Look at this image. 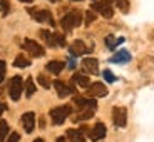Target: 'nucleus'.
<instances>
[{"label":"nucleus","instance_id":"1","mask_svg":"<svg viewBox=\"0 0 154 142\" xmlns=\"http://www.w3.org/2000/svg\"><path fill=\"white\" fill-rule=\"evenodd\" d=\"M74 104L79 107V117H75V120H87L94 115L97 109L96 100L92 99H84V97H75L74 99Z\"/></svg>","mask_w":154,"mask_h":142},{"label":"nucleus","instance_id":"2","mask_svg":"<svg viewBox=\"0 0 154 142\" xmlns=\"http://www.w3.org/2000/svg\"><path fill=\"white\" fill-rule=\"evenodd\" d=\"M81 22H82V14L79 10H72V12H69L67 15L62 17L60 25H62V29H64L66 32H70L72 29L79 27Z\"/></svg>","mask_w":154,"mask_h":142},{"label":"nucleus","instance_id":"3","mask_svg":"<svg viewBox=\"0 0 154 142\" xmlns=\"http://www.w3.org/2000/svg\"><path fill=\"white\" fill-rule=\"evenodd\" d=\"M72 112V107L70 105H62V107H55L50 110V117H52V122L55 125H60L64 124V120L67 119V115H70Z\"/></svg>","mask_w":154,"mask_h":142},{"label":"nucleus","instance_id":"4","mask_svg":"<svg viewBox=\"0 0 154 142\" xmlns=\"http://www.w3.org/2000/svg\"><path fill=\"white\" fill-rule=\"evenodd\" d=\"M22 90H23L22 77H20V75H15V77H14V79L10 80V87H8L10 99H12V100H19L20 95H22Z\"/></svg>","mask_w":154,"mask_h":142},{"label":"nucleus","instance_id":"5","mask_svg":"<svg viewBox=\"0 0 154 142\" xmlns=\"http://www.w3.org/2000/svg\"><path fill=\"white\" fill-rule=\"evenodd\" d=\"M91 10H94L96 14H100L102 17H106V19H111L112 15H114V10H112L111 4L109 2H94L92 5H91Z\"/></svg>","mask_w":154,"mask_h":142},{"label":"nucleus","instance_id":"6","mask_svg":"<svg viewBox=\"0 0 154 142\" xmlns=\"http://www.w3.org/2000/svg\"><path fill=\"white\" fill-rule=\"evenodd\" d=\"M29 14H30V15L34 17V19L37 20V22L49 23V25H52V27L55 25L54 17H52V14H50L49 10H34V8H29Z\"/></svg>","mask_w":154,"mask_h":142},{"label":"nucleus","instance_id":"7","mask_svg":"<svg viewBox=\"0 0 154 142\" xmlns=\"http://www.w3.org/2000/svg\"><path fill=\"white\" fill-rule=\"evenodd\" d=\"M23 49L27 50L32 57H42V55L45 54L44 47L38 45V44L35 42V40H32V38H25V40H23Z\"/></svg>","mask_w":154,"mask_h":142},{"label":"nucleus","instance_id":"8","mask_svg":"<svg viewBox=\"0 0 154 142\" xmlns=\"http://www.w3.org/2000/svg\"><path fill=\"white\" fill-rule=\"evenodd\" d=\"M112 119L116 127H126L127 124V112L124 107H114L112 109Z\"/></svg>","mask_w":154,"mask_h":142},{"label":"nucleus","instance_id":"9","mask_svg":"<svg viewBox=\"0 0 154 142\" xmlns=\"http://www.w3.org/2000/svg\"><path fill=\"white\" fill-rule=\"evenodd\" d=\"M106 125L102 122H97L96 125L91 129V132H89V137H91V140L97 142V140H102V139L106 137Z\"/></svg>","mask_w":154,"mask_h":142},{"label":"nucleus","instance_id":"10","mask_svg":"<svg viewBox=\"0 0 154 142\" xmlns=\"http://www.w3.org/2000/svg\"><path fill=\"white\" fill-rule=\"evenodd\" d=\"M87 94L91 97H106L107 95V89H106L104 84H100V82H94V84L89 85Z\"/></svg>","mask_w":154,"mask_h":142},{"label":"nucleus","instance_id":"11","mask_svg":"<svg viewBox=\"0 0 154 142\" xmlns=\"http://www.w3.org/2000/svg\"><path fill=\"white\" fill-rule=\"evenodd\" d=\"M54 87H55V90H57V95L60 97V99H64V97L70 95V94L74 92V87H72V85L64 84L62 80H55V82H54Z\"/></svg>","mask_w":154,"mask_h":142},{"label":"nucleus","instance_id":"12","mask_svg":"<svg viewBox=\"0 0 154 142\" xmlns=\"http://www.w3.org/2000/svg\"><path fill=\"white\" fill-rule=\"evenodd\" d=\"M22 124H23L25 132L30 134V132L35 129V114L34 112H25V114L22 115Z\"/></svg>","mask_w":154,"mask_h":142},{"label":"nucleus","instance_id":"13","mask_svg":"<svg viewBox=\"0 0 154 142\" xmlns=\"http://www.w3.org/2000/svg\"><path fill=\"white\" fill-rule=\"evenodd\" d=\"M82 67H84V70L87 74H94V75H96V74L99 72V62H97L96 59H91V57L84 59V60H82Z\"/></svg>","mask_w":154,"mask_h":142},{"label":"nucleus","instance_id":"14","mask_svg":"<svg viewBox=\"0 0 154 142\" xmlns=\"http://www.w3.org/2000/svg\"><path fill=\"white\" fill-rule=\"evenodd\" d=\"M69 52L72 55H82V54H85V52H91V49H87L82 40H74V42L70 44Z\"/></svg>","mask_w":154,"mask_h":142},{"label":"nucleus","instance_id":"15","mask_svg":"<svg viewBox=\"0 0 154 142\" xmlns=\"http://www.w3.org/2000/svg\"><path fill=\"white\" fill-rule=\"evenodd\" d=\"M129 60H131V54H129L126 49L119 50V52L114 54V55H112V59H111V62H114V64H127Z\"/></svg>","mask_w":154,"mask_h":142},{"label":"nucleus","instance_id":"16","mask_svg":"<svg viewBox=\"0 0 154 142\" xmlns=\"http://www.w3.org/2000/svg\"><path fill=\"white\" fill-rule=\"evenodd\" d=\"M67 139L70 142H85V135L81 129H69L67 131Z\"/></svg>","mask_w":154,"mask_h":142},{"label":"nucleus","instance_id":"17","mask_svg":"<svg viewBox=\"0 0 154 142\" xmlns=\"http://www.w3.org/2000/svg\"><path fill=\"white\" fill-rule=\"evenodd\" d=\"M64 67H66V64L60 62V60H52V62L47 64V70L52 72V74H60L62 70H64Z\"/></svg>","mask_w":154,"mask_h":142},{"label":"nucleus","instance_id":"18","mask_svg":"<svg viewBox=\"0 0 154 142\" xmlns=\"http://www.w3.org/2000/svg\"><path fill=\"white\" fill-rule=\"evenodd\" d=\"M104 42H106V45H107V49H109V50H114L117 45H121V44L124 42V38H122V37H121V38H114L112 35H107Z\"/></svg>","mask_w":154,"mask_h":142},{"label":"nucleus","instance_id":"19","mask_svg":"<svg viewBox=\"0 0 154 142\" xmlns=\"http://www.w3.org/2000/svg\"><path fill=\"white\" fill-rule=\"evenodd\" d=\"M38 35H40V38H42V40H45V42H47V45H50V47H55L54 34H50L49 30H40V32H38Z\"/></svg>","mask_w":154,"mask_h":142},{"label":"nucleus","instance_id":"20","mask_svg":"<svg viewBox=\"0 0 154 142\" xmlns=\"http://www.w3.org/2000/svg\"><path fill=\"white\" fill-rule=\"evenodd\" d=\"M74 82H75L77 85H81V87H89V85H91L89 77L82 75V74H75V75H74Z\"/></svg>","mask_w":154,"mask_h":142},{"label":"nucleus","instance_id":"21","mask_svg":"<svg viewBox=\"0 0 154 142\" xmlns=\"http://www.w3.org/2000/svg\"><path fill=\"white\" fill-rule=\"evenodd\" d=\"M14 65L15 67H20V69H23V67H29L30 65V62H29V59L25 57V55H17L15 57V62H14Z\"/></svg>","mask_w":154,"mask_h":142},{"label":"nucleus","instance_id":"22","mask_svg":"<svg viewBox=\"0 0 154 142\" xmlns=\"http://www.w3.org/2000/svg\"><path fill=\"white\" fill-rule=\"evenodd\" d=\"M25 94H27V97H32L35 94V84H34V80H32V77H29L27 79V82H25Z\"/></svg>","mask_w":154,"mask_h":142},{"label":"nucleus","instance_id":"23","mask_svg":"<svg viewBox=\"0 0 154 142\" xmlns=\"http://www.w3.org/2000/svg\"><path fill=\"white\" fill-rule=\"evenodd\" d=\"M8 134V124L5 120H0V142L5 140V135Z\"/></svg>","mask_w":154,"mask_h":142},{"label":"nucleus","instance_id":"24","mask_svg":"<svg viewBox=\"0 0 154 142\" xmlns=\"http://www.w3.org/2000/svg\"><path fill=\"white\" fill-rule=\"evenodd\" d=\"M54 40H55V45H59V47L66 45V37L62 34H54Z\"/></svg>","mask_w":154,"mask_h":142},{"label":"nucleus","instance_id":"25","mask_svg":"<svg viewBox=\"0 0 154 142\" xmlns=\"http://www.w3.org/2000/svg\"><path fill=\"white\" fill-rule=\"evenodd\" d=\"M37 79H38V84L42 85L44 89H49V87H50V80L47 79L45 75H44V74H40V75H38Z\"/></svg>","mask_w":154,"mask_h":142},{"label":"nucleus","instance_id":"26","mask_svg":"<svg viewBox=\"0 0 154 142\" xmlns=\"http://www.w3.org/2000/svg\"><path fill=\"white\" fill-rule=\"evenodd\" d=\"M94 20H96V12H94V10H87V12H85V25L92 23Z\"/></svg>","mask_w":154,"mask_h":142},{"label":"nucleus","instance_id":"27","mask_svg":"<svg viewBox=\"0 0 154 142\" xmlns=\"http://www.w3.org/2000/svg\"><path fill=\"white\" fill-rule=\"evenodd\" d=\"M116 5H117L122 12L129 10V2H127V0H116Z\"/></svg>","mask_w":154,"mask_h":142},{"label":"nucleus","instance_id":"28","mask_svg":"<svg viewBox=\"0 0 154 142\" xmlns=\"http://www.w3.org/2000/svg\"><path fill=\"white\" fill-rule=\"evenodd\" d=\"M8 8H10V4H8L7 0H0V12H2L4 15L8 14Z\"/></svg>","mask_w":154,"mask_h":142},{"label":"nucleus","instance_id":"29","mask_svg":"<svg viewBox=\"0 0 154 142\" xmlns=\"http://www.w3.org/2000/svg\"><path fill=\"white\" fill-rule=\"evenodd\" d=\"M102 75H104V79H106L107 82H116V75H114V74H112L109 69H106L104 72H102Z\"/></svg>","mask_w":154,"mask_h":142},{"label":"nucleus","instance_id":"30","mask_svg":"<svg viewBox=\"0 0 154 142\" xmlns=\"http://www.w3.org/2000/svg\"><path fill=\"white\" fill-rule=\"evenodd\" d=\"M5 70H7V65H5L4 60H0V82L5 79Z\"/></svg>","mask_w":154,"mask_h":142},{"label":"nucleus","instance_id":"31","mask_svg":"<svg viewBox=\"0 0 154 142\" xmlns=\"http://www.w3.org/2000/svg\"><path fill=\"white\" fill-rule=\"evenodd\" d=\"M19 140H20V135L17 134V132L10 134V135H8V139H7V142H19Z\"/></svg>","mask_w":154,"mask_h":142},{"label":"nucleus","instance_id":"32","mask_svg":"<svg viewBox=\"0 0 154 142\" xmlns=\"http://www.w3.org/2000/svg\"><path fill=\"white\" fill-rule=\"evenodd\" d=\"M5 109H7V105H5L4 102H0V115H2V114L5 112Z\"/></svg>","mask_w":154,"mask_h":142},{"label":"nucleus","instance_id":"33","mask_svg":"<svg viewBox=\"0 0 154 142\" xmlns=\"http://www.w3.org/2000/svg\"><path fill=\"white\" fill-rule=\"evenodd\" d=\"M69 67H70V69H74V67H75V62H74V60H69Z\"/></svg>","mask_w":154,"mask_h":142},{"label":"nucleus","instance_id":"34","mask_svg":"<svg viewBox=\"0 0 154 142\" xmlns=\"http://www.w3.org/2000/svg\"><path fill=\"white\" fill-rule=\"evenodd\" d=\"M55 142H67V139H66V137H59Z\"/></svg>","mask_w":154,"mask_h":142},{"label":"nucleus","instance_id":"35","mask_svg":"<svg viewBox=\"0 0 154 142\" xmlns=\"http://www.w3.org/2000/svg\"><path fill=\"white\" fill-rule=\"evenodd\" d=\"M20 2H25V4H30V2H34V0H20Z\"/></svg>","mask_w":154,"mask_h":142},{"label":"nucleus","instance_id":"36","mask_svg":"<svg viewBox=\"0 0 154 142\" xmlns=\"http://www.w3.org/2000/svg\"><path fill=\"white\" fill-rule=\"evenodd\" d=\"M34 142H44V139H40V137H38V139H35Z\"/></svg>","mask_w":154,"mask_h":142},{"label":"nucleus","instance_id":"37","mask_svg":"<svg viewBox=\"0 0 154 142\" xmlns=\"http://www.w3.org/2000/svg\"><path fill=\"white\" fill-rule=\"evenodd\" d=\"M106 2H116V0H106Z\"/></svg>","mask_w":154,"mask_h":142},{"label":"nucleus","instance_id":"38","mask_svg":"<svg viewBox=\"0 0 154 142\" xmlns=\"http://www.w3.org/2000/svg\"><path fill=\"white\" fill-rule=\"evenodd\" d=\"M72 2H81V0H72Z\"/></svg>","mask_w":154,"mask_h":142},{"label":"nucleus","instance_id":"39","mask_svg":"<svg viewBox=\"0 0 154 142\" xmlns=\"http://www.w3.org/2000/svg\"><path fill=\"white\" fill-rule=\"evenodd\" d=\"M50 2H59V0H50Z\"/></svg>","mask_w":154,"mask_h":142}]
</instances>
